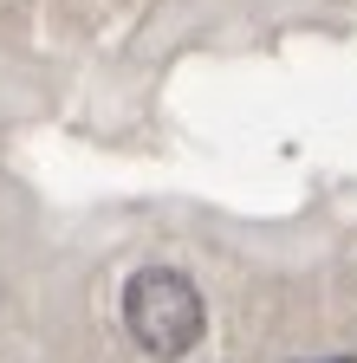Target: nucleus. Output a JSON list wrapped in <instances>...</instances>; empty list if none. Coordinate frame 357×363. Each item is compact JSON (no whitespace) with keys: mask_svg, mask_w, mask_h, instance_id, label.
Wrapping results in <instances>:
<instances>
[{"mask_svg":"<svg viewBox=\"0 0 357 363\" xmlns=\"http://www.w3.org/2000/svg\"><path fill=\"white\" fill-rule=\"evenodd\" d=\"M123 331H130V344H137L143 357L175 363V357H189L202 344L208 305H202V292H195L189 272L143 266V272H130V279H123Z\"/></svg>","mask_w":357,"mask_h":363,"instance_id":"f257e3e1","label":"nucleus"}]
</instances>
